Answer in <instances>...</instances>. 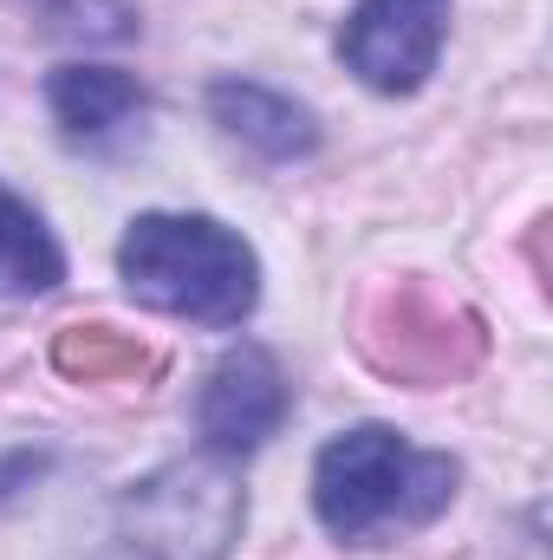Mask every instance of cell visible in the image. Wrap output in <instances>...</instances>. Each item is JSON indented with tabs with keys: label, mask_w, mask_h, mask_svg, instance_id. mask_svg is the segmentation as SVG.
<instances>
[{
	"label": "cell",
	"mask_w": 553,
	"mask_h": 560,
	"mask_svg": "<svg viewBox=\"0 0 553 560\" xmlns=\"http://www.w3.org/2000/svg\"><path fill=\"white\" fill-rule=\"evenodd\" d=\"M286 372L274 365V352L261 346H235L228 359H215V372L202 378V398H196V430L209 443V456L235 463V456H255L280 423H286Z\"/></svg>",
	"instance_id": "5b68a950"
},
{
	"label": "cell",
	"mask_w": 553,
	"mask_h": 560,
	"mask_svg": "<svg viewBox=\"0 0 553 560\" xmlns=\"http://www.w3.org/2000/svg\"><path fill=\"white\" fill-rule=\"evenodd\" d=\"M449 495H456V463L404 443L385 423H358L332 436L313 463V509L339 541L423 528L449 509Z\"/></svg>",
	"instance_id": "7a4b0ae2"
},
{
	"label": "cell",
	"mask_w": 553,
	"mask_h": 560,
	"mask_svg": "<svg viewBox=\"0 0 553 560\" xmlns=\"http://www.w3.org/2000/svg\"><path fill=\"white\" fill-rule=\"evenodd\" d=\"M59 280H66V255L52 229L0 183V293L33 300V293H52Z\"/></svg>",
	"instance_id": "ba28073f"
},
{
	"label": "cell",
	"mask_w": 553,
	"mask_h": 560,
	"mask_svg": "<svg viewBox=\"0 0 553 560\" xmlns=\"http://www.w3.org/2000/svg\"><path fill=\"white\" fill-rule=\"evenodd\" d=\"M209 112H215V125H222L228 138L248 143V150H261L268 163H293V156H306V150L319 143L313 112L293 105L286 92L255 85V79H215V85H209Z\"/></svg>",
	"instance_id": "8992f818"
},
{
	"label": "cell",
	"mask_w": 553,
	"mask_h": 560,
	"mask_svg": "<svg viewBox=\"0 0 553 560\" xmlns=\"http://www.w3.org/2000/svg\"><path fill=\"white\" fill-rule=\"evenodd\" d=\"M46 105L72 143H105L143 112V85L118 66H59L46 79Z\"/></svg>",
	"instance_id": "52a82bcc"
},
{
	"label": "cell",
	"mask_w": 553,
	"mask_h": 560,
	"mask_svg": "<svg viewBox=\"0 0 553 560\" xmlns=\"http://www.w3.org/2000/svg\"><path fill=\"white\" fill-rule=\"evenodd\" d=\"M118 275L138 306L196 326H242L261 300L255 248L215 215H138L118 248Z\"/></svg>",
	"instance_id": "6da1fadb"
},
{
	"label": "cell",
	"mask_w": 553,
	"mask_h": 560,
	"mask_svg": "<svg viewBox=\"0 0 553 560\" xmlns=\"http://www.w3.org/2000/svg\"><path fill=\"white\" fill-rule=\"evenodd\" d=\"M443 33H449V0H358L339 33V52L372 92L411 98L436 72Z\"/></svg>",
	"instance_id": "277c9868"
},
{
	"label": "cell",
	"mask_w": 553,
	"mask_h": 560,
	"mask_svg": "<svg viewBox=\"0 0 553 560\" xmlns=\"http://www.w3.org/2000/svg\"><path fill=\"white\" fill-rule=\"evenodd\" d=\"M242 535V489L222 456L143 476L118 509L125 560H222Z\"/></svg>",
	"instance_id": "3957f363"
}]
</instances>
